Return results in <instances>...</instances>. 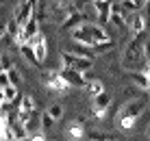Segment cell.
<instances>
[{"instance_id": "cell-30", "label": "cell", "mask_w": 150, "mask_h": 141, "mask_svg": "<svg viewBox=\"0 0 150 141\" xmlns=\"http://www.w3.org/2000/svg\"><path fill=\"white\" fill-rule=\"evenodd\" d=\"M4 35H7V24H4V22H0V39H2Z\"/></svg>"}, {"instance_id": "cell-18", "label": "cell", "mask_w": 150, "mask_h": 141, "mask_svg": "<svg viewBox=\"0 0 150 141\" xmlns=\"http://www.w3.org/2000/svg\"><path fill=\"white\" fill-rule=\"evenodd\" d=\"M85 91H87V96H89V98H94V96H98V93H102V91H105V87H102V80H98V78H91V80H87Z\"/></svg>"}, {"instance_id": "cell-29", "label": "cell", "mask_w": 150, "mask_h": 141, "mask_svg": "<svg viewBox=\"0 0 150 141\" xmlns=\"http://www.w3.org/2000/svg\"><path fill=\"white\" fill-rule=\"evenodd\" d=\"M9 82H11V80H9V74H7V72H0V87L9 85Z\"/></svg>"}, {"instance_id": "cell-33", "label": "cell", "mask_w": 150, "mask_h": 141, "mask_svg": "<svg viewBox=\"0 0 150 141\" xmlns=\"http://www.w3.org/2000/svg\"><path fill=\"white\" fill-rule=\"evenodd\" d=\"M0 72H7L4 70V63H2V54H0Z\"/></svg>"}, {"instance_id": "cell-19", "label": "cell", "mask_w": 150, "mask_h": 141, "mask_svg": "<svg viewBox=\"0 0 150 141\" xmlns=\"http://www.w3.org/2000/svg\"><path fill=\"white\" fill-rule=\"evenodd\" d=\"M0 139H13V130L9 124V117L0 113Z\"/></svg>"}, {"instance_id": "cell-27", "label": "cell", "mask_w": 150, "mask_h": 141, "mask_svg": "<svg viewBox=\"0 0 150 141\" xmlns=\"http://www.w3.org/2000/svg\"><path fill=\"white\" fill-rule=\"evenodd\" d=\"M7 74H9V80H11L13 85H18V82L22 80V76H20V72L15 70V67H9V70H7Z\"/></svg>"}, {"instance_id": "cell-5", "label": "cell", "mask_w": 150, "mask_h": 141, "mask_svg": "<svg viewBox=\"0 0 150 141\" xmlns=\"http://www.w3.org/2000/svg\"><path fill=\"white\" fill-rule=\"evenodd\" d=\"M46 87H48L50 91L54 93H65L70 89V80L63 76V72H50L48 76H46Z\"/></svg>"}, {"instance_id": "cell-8", "label": "cell", "mask_w": 150, "mask_h": 141, "mask_svg": "<svg viewBox=\"0 0 150 141\" xmlns=\"http://www.w3.org/2000/svg\"><path fill=\"white\" fill-rule=\"evenodd\" d=\"M111 9H113V2L111 0H94V11H96V18L100 24H107L111 18Z\"/></svg>"}, {"instance_id": "cell-26", "label": "cell", "mask_w": 150, "mask_h": 141, "mask_svg": "<svg viewBox=\"0 0 150 141\" xmlns=\"http://www.w3.org/2000/svg\"><path fill=\"white\" fill-rule=\"evenodd\" d=\"M120 4H122V9H124L126 13H131V11H137V9H139L135 0H120Z\"/></svg>"}, {"instance_id": "cell-15", "label": "cell", "mask_w": 150, "mask_h": 141, "mask_svg": "<svg viewBox=\"0 0 150 141\" xmlns=\"http://www.w3.org/2000/svg\"><path fill=\"white\" fill-rule=\"evenodd\" d=\"M128 78H131V82H133L135 87H139V89H144V91H148V89H150L148 78H146V74H144V72H139V70L128 72Z\"/></svg>"}, {"instance_id": "cell-35", "label": "cell", "mask_w": 150, "mask_h": 141, "mask_svg": "<svg viewBox=\"0 0 150 141\" xmlns=\"http://www.w3.org/2000/svg\"><path fill=\"white\" fill-rule=\"evenodd\" d=\"M0 2H2V0H0Z\"/></svg>"}, {"instance_id": "cell-11", "label": "cell", "mask_w": 150, "mask_h": 141, "mask_svg": "<svg viewBox=\"0 0 150 141\" xmlns=\"http://www.w3.org/2000/svg\"><path fill=\"white\" fill-rule=\"evenodd\" d=\"M63 76L70 80V85L72 87H85L87 85V80H85V76H83V72L79 70H74V67H68V65H63Z\"/></svg>"}, {"instance_id": "cell-4", "label": "cell", "mask_w": 150, "mask_h": 141, "mask_svg": "<svg viewBox=\"0 0 150 141\" xmlns=\"http://www.w3.org/2000/svg\"><path fill=\"white\" fill-rule=\"evenodd\" d=\"M39 33V18H37V13H33L30 18L26 20V22L22 24V30H20V35L15 37L13 41L18 46H22V44H28L30 39L35 37V35Z\"/></svg>"}, {"instance_id": "cell-10", "label": "cell", "mask_w": 150, "mask_h": 141, "mask_svg": "<svg viewBox=\"0 0 150 141\" xmlns=\"http://www.w3.org/2000/svg\"><path fill=\"white\" fill-rule=\"evenodd\" d=\"M72 39L76 41V44H83V46H87V48H94V44H96V39L89 35V30L85 28V26H76V28H72Z\"/></svg>"}, {"instance_id": "cell-9", "label": "cell", "mask_w": 150, "mask_h": 141, "mask_svg": "<svg viewBox=\"0 0 150 141\" xmlns=\"http://www.w3.org/2000/svg\"><path fill=\"white\" fill-rule=\"evenodd\" d=\"M28 44L33 46V50H35V54H37V59L44 63V61H46V54H48V41H46V35L39 30V33L35 35V37L30 39Z\"/></svg>"}, {"instance_id": "cell-32", "label": "cell", "mask_w": 150, "mask_h": 141, "mask_svg": "<svg viewBox=\"0 0 150 141\" xmlns=\"http://www.w3.org/2000/svg\"><path fill=\"white\" fill-rule=\"evenodd\" d=\"M144 74H146V78H148V85H150V65L146 67V72H144Z\"/></svg>"}, {"instance_id": "cell-20", "label": "cell", "mask_w": 150, "mask_h": 141, "mask_svg": "<svg viewBox=\"0 0 150 141\" xmlns=\"http://www.w3.org/2000/svg\"><path fill=\"white\" fill-rule=\"evenodd\" d=\"M2 96L7 102H15L20 100V93H18V85H13V82H9V85L2 87Z\"/></svg>"}, {"instance_id": "cell-17", "label": "cell", "mask_w": 150, "mask_h": 141, "mask_svg": "<svg viewBox=\"0 0 150 141\" xmlns=\"http://www.w3.org/2000/svg\"><path fill=\"white\" fill-rule=\"evenodd\" d=\"M83 22H85V18H83V13L81 11H74L72 15H68V18L63 20V24H61V28H76V26H81Z\"/></svg>"}, {"instance_id": "cell-34", "label": "cell", "mask_w": 150, "mask_h": 141, "mask_svg": "<svg viewBox=\"0 0 150 141\" xmlns=\"http://www.w3.org/2000/svg\"><path fill=\"white\" fill-rule=\"evenodd\" d=\"M91 2H94V0H91Z\"/></svg>"}, {"instance_id": "cell-23", "label": "cell", "mask_w": 150, "mask_h": 141, "mask_svg": "<svg viewBox=\"0 0 150 141\" xmlns=\"http://www.w3.org/2000/svg\"><path fill=\"white\" fill-rule=\"evenodd\" d=\"M54 122H57V119H54L52 115H50L48 111H46V113H41V130H44V133L52 128V126H54Z\"/></svg>"}, {"instance_id": "cell-25", "label": "cell", "mask_w": 150, "mask_h": 141, "mask_svg": "<svg viewBox=\"0 0 150 141\" xmlns=\"http://www.w3.org/2000/svg\"><path fill=\"white\" fill-rule=\"evenodd\" d=\"M144 11H142V15H144V22H146V33H150V0L146 4H144Z\"/></svg>"}, {"instance_id": "cell-3", "label": "cell", "mask_w": 150, "mask_h": 141, "mask_svg": "<svg viewBox=\"0 0 150 141\" xmlns=\"http://www.w3.org/2000/svg\"><path fill=\"white\" fill-rule=\"evenodd\" d=\"M61 61H63V65L74 67V70L83 72V74L94 67V59H91V56H83V54H76V52H63V54H61Z\"/></svg>"}, {"instance_id": "cell-7", "label": "cell", "mask_w": 150, "mask_h": 141, "mask_svg": "<svg viewBox=\"0 0 150 141\" xmlns=\"http://www.w3.org/2000/svg\"><path fill=\"white\" fill-rule=\"evenodd\" d=\"M126 28L131 30V35H142V33H146V22H144L142 9L131 11V13L126 15Z\"/></svg>"}, {"instance_id": "cell-31", "label": "cell", "mask_w": 150, "mask_h": 141, "mask_svg": "<svg viewBox=\"0 0 150 141\" xmlns=\"http://www.w3.org/2000/svg\"><path fill=\"white\" fill-rule=\"evenodd\" d=\"M135 2H137V7H139V9H142V7H144V4H146V2H148V0H135Z\"/></svg>"}, {"instance_id": "cell-1", "label": "cell", "mask_w": 150, "mask_h": 141, "mask_svg": "<svg viewBox=\"0 0 150 141\" xmlns=\"http://www.w3.org/2000/svg\"><path fill=\"white\" fill-rule=\"evenodd\" d=\"M142 35H144V33H142ZM142 35H133V39L126 44V48H124V52H122V59H120L122 70L135 72V70H139V67L146 63V54H144V41L139 39Z\"/></svg>"}, {"instance_id": "cell-21", "label": "cell", "mask_w": 150, "mask_h": 141, "mask_svg": "<svg viewBox=\"0 0 150 141\" xmlns=\"http://www.w3.org/2000/svg\"><path fill=\"white\" fill-rule=\"evenodd\" d=\"M37 104H35V98L33 96H20V109L18 111H35Z\"/></svg>"}, {"instance_id": "cell-14", "label": "cell", "mask_w": 150, "mask_h": 141, "mask_svg": "<svg viewBox=\"0 0 150 141\" xmlns=\"http://www.w3.org/2000/svg\"><path fill=\"white\" fill-rule=\"evenodd\" d=\"M18 48H20V54L24 56V61H28V63L35 65V67L41 65V61L37 59V54H35V50H33V46H30V44H22V46H18Z\"/></svg>"}, {"instance_id": "cell-13", "label": "cell", "mask_w": 150, "mask_h": 141, "mask_svg": "<svg viewBox=\"0 0 150 141\" xmlns=\"http://www.w3.org/2000/svg\"><path fill=\"white\" fill-rule=\"evenodd\" d=\"M65 137L68 139H85V126L81 119H74L68 128H65Z\"/></svg>"}, {"instance_id": "cell-28", "label": "cell", "mask_w": 150, "mask_h": 141, "mask_svg": "<svg viewBox=\"0 0 150 141\" xmlns=\"http://www.w3.org/2000/svg\"><path fill=\"white\" fill-rule=\"evenodd\" d=\"M144 54H146V61L150 63V37L144 41Z\"/></svg>"}, {"instance_id": "cell-6", "label": "cell", "mask_w": 150, "mask_h": 141, "mask_svg": "<svg viewBox=\"0 0 150 141\" xmlns=\"http://www.w3.org/2000/svg\"><path fill=\"white\" fill-rule=\"evenodd\" d=\"M109 104H111V96H109L107 91H102V93H98V96H94V98H91V109H94V117H96V119H105Z\"/></svg>"}, {"instance_id": "cell-16", "label": "cell", "mask_w": 150, "mask_h": 141, "mask_svg": "<svg viewBox=\"0 0 150 141\" xmlns=\"http://www.w3.org/2000/svg\"><path fill=\"white\" fill-rule=\"evenodd\" d=\"M83 26L89 30V35L96 41H107V39H109V35H107V30L102 28V26H98V24H85V22H83Z\"/></svg>"}, {"instance_id": "cell-22", "label": "cell", "mask_w": 150, "mask_h": 141, "mask_svg": "<svg viewBox=\"0 0 150 141\" xmlns=\"http://www.w3.org/2000/svg\"><path fill=\"white\" fill-rule=\"evenodd\" d=\"M20 30H22V24H20L15 18L7 22V35H9L11 39H15V37H18V35H20Z\"/></svg>"}, {"instance_id": "cell-24", "label": "cell", "mask_w": 150, "mask_h": 141, "mask_svg": "<svg viewBox=\"0 0 150 141\" xmlns=\"http://www.w3.org/2000/svg\"><path fill=\"white\" fill-rule=\"evenodd\" d=\"M48 113L57 119V122H59V119L63 117V106H61V104H50V106H48Z\"/></svg>"}, {"instance_id": "cell-12", "label": "cell", "mask_w": 150, "mask_h": 141, "mask_svg": "<svg viewBox=\"0 0 150 141\" xmlns=\"http://www.w3.org/2000/svg\"><path fill=\"white\" fill-rule=\"evenodd\" d=\"M22 126H24V130H26L28 135L39 133V130H41V113H37V111H30V113H28V117L22 122Z\"/></svg>"}, {"instance_id": "cell-2", "label": "cell", "mask_w": 150, "mask_h": 141, "mask_svg": "<svg viewBox=\"0 0 150 141\" xmlns=\"http://www.w3.org/2000/svg\"><path fill=\"white\" fill-rule=\"evenodd\" d=\"M144 109H146V100H142V98H139V100H137V98H131V100L117 111L115 124L122 130H133V126L137 124V119L142 117Z\"/></svg>"}]
</instances>
